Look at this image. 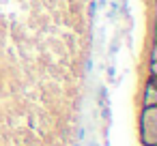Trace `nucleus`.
Masks as SVG:
<instances>
[{"label":"nucleus","mask_w":157,"mask_h":146,"mask_svg":"<svg viewBox=\"0 0 157 146\" xmlns=\"http://www.w3.org/2000/svg\"><path fill=\"white\" fill-rule=\"evenodd\" d=\"M140 103H142V107H155L157 105V84H155L153 75H148L146 82H144V90H142Z\"/></svg>","instance_id":"nucleus-2"},{"label":"nucleus","mask_w":157,"mask_h":146,"mask_svg":"<svg viewBox=\"0 0 157 146\" xmlns=\"http://www.w3.org/2000/svg\"><path fill=\"white\" fill-rule=\"evenodd\" d=\"M148 146H157V144H148Z\"/></svg>","instance_id":"nucleus-3"},{"label":"nucleus","mask_w":157,"mask_h":146,"mask_svg":"<svg viewBox=\"0 0 157 146\" xmlns=\"http://www.w3.org/2000/svg\"><path fill=\"white\" fill-rule=\"evenodd\" d=\"M138 129H140V142H142V146L157 144V105L140 110Z\"/></svg>","instance_id":"nucleus-1"}]
</instances>
